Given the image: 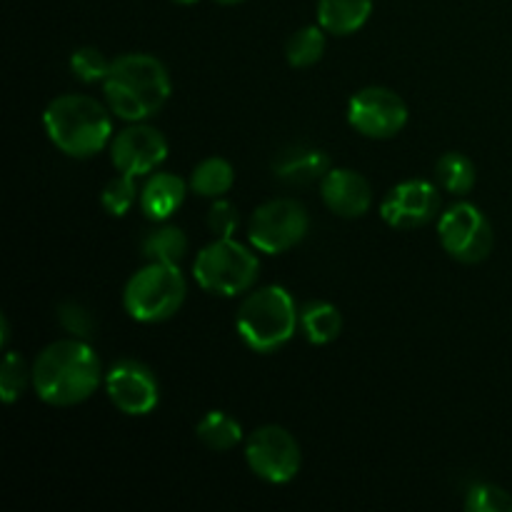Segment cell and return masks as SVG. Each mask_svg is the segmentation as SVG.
<instances>
[{"mask_svg":"<svg viewBox=\"0 0 512 512\" xmlns=\"http://www.w3.org/2000/svg\"><path fill=\"white\" fill-rule=\"evenodd\" d=\"M440 245L460 263H483L493 250V228L475 205L458 203L438 220Z\"/></svg>","mask_w":512,"mask_h":512,"instance_id":"9c48e42d","label":"cell"},{"mask_svg":"<svg viewBox=\"0 0 512 512\" xmlns=\"http://www.w3.org/2000/svg\"><path fill=\"white\" fill-rule=\"evenodd\" d=\"M43 125L55 148L70 158H93L113 135L108 110L90 95L55 98L45 108Z\"/></svg>","mask_w":512,"mask_h":512,"instance_id":"3957f363","label":"cell"},{"mask_svg":"<svg viewBox=\"0 0 512 512\" xmlns=\"http://www.w3.org/2000/svg\"><path fill=\"white\" fill-rule=\"evenodd\" d=\"M110 155H113V165L120 173L140 178V175L153 173L168 158V140L150 125H130L123 133L115 135Z\"/></svg>","mask_w":512,"mask_h":512,"instance_id":"4fadbf2b","label":"cell"},{"mask_svg":"<svg viewBox=\"0 0 512 512\" xmlns=\"http://www.w3.org/2000/svg\"><path fill=\"white\" fill-rule=\"evenodd\" d=\"M200 443L205 448L215 450V453H225V450H233L235 445L243 440V428H240L238 420L233 415L223 413V410H210L203 415V420L195 428Z\"/></svg>","mask_w":512,"mask_h":512,"instance_id":"d6986e66","label":"cell"},{"mask_svg":"<svg viewBox=\"0 0 512 512\" xmlns=\"http://www.w3.org/2000/svg\"><path fill=\"white\" fill-rule=\"evenodd\" d=\"M185 200V183L173 173H155L140 193V208L150 220H168Z\"/></svg>","mask_w":512,"mask_h":512,"instance_id":"2e32d148","label":"cell"},{"mask_svg":"<svg viewBox=\"0 0 512 512\" xmlns=\"http://www.w3.org/2000/svg\"><path fill=\"white\" fill-rule=\"evenodd\" d=\"M325 53V35L323 28H300L290 35L288 45H285V58L293 68H310V65L318 63Z\"/></svg>","mask_w":512,"mask_h":512,"instance_id":"603a6c76","label":"cell"},{"mask_svg":"<svg viewBox=\"0 0 512 512\" xmlns=\"http://www.w3.org/2000/svg\"><path fill=\"white\" fill-rule=\"evenodd\" d=\"M258 270V258L233 238H215V243L200 250L193 265V275L200 288L225 298L253 288Z\"/></svg>","mask_w":512,"mask_h":512,"instance_id":"8992f818","label":"cell"},{"mask_svg":"<svg viewBox=\"0 0 512 512\" xmlns=\"http://www.w3.org/2000/svg\"><path fill=\"white\" fill-rule=\"evenodd\" d=\"M30 380L40 400L55 408H68L95 393L100 383V360L88 340H58L38 355Z\"/></svg>","mask_w":512,"mask_h":512,"instance_id":"6da1fadb","label":"cell"},{"mask_svg":"<svg viewBox=\"0 0 512 512\" xmlns=\"http://www.w3.org/2000/svg\"><path fill=\"white\" fill-rule=\"evenodd\" d=\"M58 320H60V325H63L70 335H73V338H80V340H90V335H93V330H95V320H93V315H90V310L85 308V305L73 303V300H68V303H60Z\"/></svg>","mask_w":512,"mask_h":512,"instance_id":"83f0119b","label":"cell"},{"mask_svg":"<svg viewBox=\"0 0 512 512\" xmlns=\"http://www.w3.org/2000/svg\"><path fill=\"white\" fill-rule=\"evenodd\" d=\"M28 378H33V370L28 373L23 358L18 353H5L3 368H0V395L5 403H15L23 395Z\"/></svg>","mask_w":512,"mask_h":512,"instance_id":"d4e9b609","label":"cell"},{"mask_svg":"<svg viewBox=\"0 0 512 512\" xmlns=\"http://www.w3.org/2000/svg\"><path fill=\"white\" fill-rule=\"evenodd\" d=\"M105 100L118 118L143 123L170 98V78L158 58L145 53L120 55L103 80Z\"/></svg>","mask_w":512,"mask_h":512,"instance_id":"7a4b0ae2","label":"cell"},{"mask_svg":"<svg viewBox=\"0 0 512 512\" xmlns=\"http://www.w3.org/2000/svg\"><path fill=\"white\" fill-rule=\"evenodd\" d=\"M300 330L313 345H328L343 330V315L335 305L313 300L300 308Z\"/></svg>","mask_w":512,"mask_h":512,"instance_id":"ac0fdd59","label":"cell"},{"mask_svg":"<svg viewBox=\"0 0 512 512\" xmlns=\"http://www.w3.org/2000/svg\"><path fill=\"white\" fill-rule=\"evenodd\" d=\"M300 313L293 295L280 285H265L240 303L235 328L255 353H273L295 335Z\"/></svg>","mask_w":512,"mask_h":512,"instance_id":"277c9868","label":"cell"},{"mask_svg":"<svg viewBox=\"0 0 512 512\" xmlns=\"http://www.w3.org/2000/svg\"><path fill=\"white\" fill-rule=\"evenodd\" d=\"M348 123L365 138L385 140L398 135L408 123V105L388 88H363L350 98Z\"/></svg>","mask_w":512,"mask_h":512,"instance_id":"30bf717a","label":"cell"},{"mask_svg":"<svg viewBox=\"0 0 512 512\" xmlns=\"http://www.w3.org/2000/svg\"><path fill=\"white\" fill-rule=\"evenodd\" d=\"M70 70L83 83H98V80H105L110 63L98 48H78L70 58Z\"/></svg>","mask_w":512,"mask_h":512,"instance_id":"4316f807","label":"cell"},{"mask_svg":"<svg viewBox=\"0 0 512 512\" xmlns=\"http://www.w3.org/2000/svg\"><path fill=\"white\" fill-rule=\"evenodd\" d=\"M240 225V213L228 200H215L213 208L208 210V230L215 238H233Z\"/></svg>","mask_w":512,"mask_h":512,"instance_id":"f1b7e54d","label":"cell"},{"mask_svg":"<svg viewBox=\"0 0 512 512\" xmlns=\"http://www.w3.org/2000/svg\"><path fill=\"white\" fill-rule=\"evenodd\" d=\"M245 460L260 480L273 485H285L300 473V445L293 435L280 425L258 428L245 443Z\"/></svg>","mask_w":512,"mask_h":512,"instance_id":"ba28073f","label":"cell"},{"mask_svg":"<svg viewBox=\"0 0 512 512\" xmlns=\"http://www.w3.org/2000/svg\"><path fill=\"white\" fill-rule=\"evenodd\" d=\"M310 220L298 200L278 198L260 205L248 223V238L255 250L268 255L295 248L308 235Z\"/></svg>","mask_w":512,"mask_h":512,"instance_id":"52a82bcc","label":"cell"},{"mask_svg":"<svg viewBox=\"0 0 512 512\" xmlns=\"http://www.w3.org/2000/svg\"><path fill=\"white\" fill-rule=\"evenodd\" d=\"M440 213V193L428 180H405L385 195L380 215L400 230L420 228Z\"/></svg>","mask_w":512,"mask_h":512,"instance_id":"7c38bea8","label":"cell"},{"mask_svg":"<svg viewBox=\"0 0 512 512\" xmlns=\"http://www.w3.org/2000/svg\"><path fill=\"white\" fill-rule=\"evenodd\" d=\"M215 3H223V5H235V3H243V0H215Z\"/></svg>","mask_w":512,"mask_h":512,"instance_id":"f546056e","label":"cell"},{"mask_svg":"<svg viewBox=\"0 0 512 512\" xmlns=\"http://www.w3.org/2000/svg\"><path fill=\"white\" fill-rule=\"evenodd\" d=\"M373 0H318V23L325 33L353 35L368 23Z\"/></svg>","mask_w":512,"mask_h":512,"instance_id":"e0dca14e","label":"cell"},{"mask_svg":"<svg viewBox=\"0 0 512 512\" xmlns=\"http://www.w3.org/2000/svg\"><path fill=\"white\" fill-rule=\"evenodd\" d=\"M188 253V238L180 228L165 225V228L153 230L143 240V255L148 263H168L178 265Z\"/></svg>","mask_w":512,"mask_h":512,"instance_id":"ffe728a7","label":"cell"},{"mask_svg":"<svg viewBox=\"0 0 512 512\" xmlns=\"http://www.w3.org/2000/svg\"><path fill=\"white\" fill-rule=\"evenodd\" d=\"M185 300V278L178 265L148 263L125 285L123 305L138 323H160L178 313Z\"/></svg>","mask_w":512,"mask_h":512,"instance_id":"5b68a950","label":"cell"},{"mask_svg":"<svg viewBox=\"0 0 512 512\" xmlns=\"http://www.w3.org/2000/svg\"><path fill=\"white\" fill-rule=\"evenodd\" d=\"M105 393L115 408L125 415L153 413L160 400V388L148 365L138 360H123L105 375Z\"/></svg>","mask_w":512,"mask_h":512,"instance_id":"8fae6325","label":"cell"},{"mask_svg":"<svg viewBox=\"0 0 512 512\" xmlns=\"http://www.w3.org/2000/svg\"><path fill=\"white\" fill-rule=\"evenodd\" d=\"M440 185L453 195H465L475 188V165L463 153H445L435 165Z\"/></svg>","mask_w":512,"mask_h":512,"instance_id":"7402d4cb","label":"cell"},{"mask_svg":"<svg viewBox=\"0 0 512 512\" xmlns=\"http://www.w3.org/2000/svg\"><path fill=\"white\" fill-rule=\"evenodd\" d=\"M135 198H138V190H135V175L120 173L118 178H113L108 183V188L100 195V203L115 218H123L130 208H133Z\"/></svg>","mask_w":512,"mask_h":512,"instance_id":"cb8c5ba5","label":"cell"},{"mask_svg":"<svg viewBox=\"0 0 512 512\" xmlns=\"http://www.w3.org/2000/svg\"><path fill=\"white\" fill-rule=\"evenodd\" d=\"M330 158L318 148H308V145H293L278 153L273 160L275 178L283 180L288 185H310L318 183L328 175Z\"/></svg>","mask_w":512,"mask_h":512,"instance_id":"9a60e30c","label":"cell"},{"mask_svg":"<svg viewBox=\"0 0 512 512\" xmlns=\"http://www.w3.org/2000/svg\"><path fill=\"white\" fill-rule=\"evenodd\" d=\"M320 195L328 210H333L340 218H360L373 205V190L368 180L355 170L345 168L328 170V175L320 180Z\"/></svg>","mask_w":512,"mask_h":512,"instance_id":"5bb4252c","label":"cell"},{"mask_svg":"<svg viewBox=\"0 0 512 512\" xmlns=\"http://www.w3.org/2000/svg\"><path fill=\"white\" fill-rule=\"evenodd\" d=\"M233 165L223 158H208L193 170L190 178V188L193 193L203 195V198H223L230 188H233Z\"/></svg>","mask_w":512,"mask_h":512,"instance_id":"44dd1931","label":"cell"},{"mask_svg":"<svg viewBox=\"0 0 512 512\" xmlns=\"http://www.w3.org/2000/svg\"><path fill=\"white\" fill-rule=\"evenodd\" d=\"M173 3H180V5H193V3H198V0H173Z\"/></svg>","mask_w":512,"mask_h":512,"instance_id":"4dcf8cb0","label":"cell"},{"mask_svg":"<svg viewBox=\"0 0 512 512\" xmlns=\"http://www.w3.org/2000/svg\"><path fill=\"white\" fill-rule=\"evenodd\" d=\"M465 508L470 512H512V495L493 483H478L470 488Z\"/></svg>","mask_w":512,"mask_h":512,"instance_id":"484cf974","label":"cell"}]
</instances>
